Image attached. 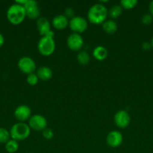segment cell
I'll use <instances>...</instances> for the list:
<instances>
[{
  "instance_id": "cell-28",
  "label": "cell",
  "mask_w": 153,
  "mask_h": 153,
  "mask_svg": "<svg viewBox=\"0 0 153 153\" xmlns=\"http://www.w3.org/2000/svg\"><path fill=\"white\" fill-rule=\"evenodd\" d=\"M148 10H149V13L153 16V0L149 2L148 4Z\"/></svg>"
},
{
  "instance_id": "cell-30",
  "label": "cell",
  "mask_w": 153,
  "mask_h": 153,
  "mask_svg": "<svg viewBox=\"0 0 153 153\" xmlns=\"http://www.w3.org/2000/svg\"><path fill=\"white\" fill-rule=\"evenodd\" d=\"M150 43H151V46H152V47L153 48V37H152V39H151V41H150Z\"/></svg>"
},
{
  "instance_id": "cell-31",
  "label": "cell",
  "mask_w": 153,
  "mask_h": 153,
  "mask_svg": "<svg viewBox=\"0 0 153 153\" xmlns=\"http://www.w3.org/2000/svg\"><path fill=\"white\" fill-rule=\"evenodd\" d=\"M29 153H33V152H29Z\"/></svg>"
},
{
  "instance_id": "cell-3",
  "label": "cell",
  "mask_w": 153,
  "mask_h": 153,
  "mask_svg": "<svg viewBox=\"0 0 153 153\" xmlns=\"http://www.w3.org/2000/svg\"><path fill=\"white\" fill-rule=\"evenodd\" d=\"M31 133V128L28 124L19 122L14 124L10 130V137L14 140L19 141L28 138Z\"/></svg>"
},
{
  "instance_id": "cell-9",
  "label": "cell",
  "mask_w": 153,
  "mask_h": 153,
  "mask_svg": "<svg viewBox=\"0 0 153 153\" xmlns=\"http://www.w3.org/2000/svg\"><path fill=\"white\" fill-rule=\"evenodd\" d=\"M26 10V15L31 19H38L40 16V10L38 2L34 0H27L23 5Z\"/></svg>"
},
{
  "instance_id": "cell-1",
  "label": "cell",
  "mask_w": 153,
  "mask_h": 153,
  "mask_svg": "<svg viewBox=\"0 0 153 153\" xmlns=\"http://www.w3.org/2000/svg\"><path fill=\"white\" fill-rule=\"evenodd\" d=\"M108 16V10L101 3H96L89 7L87 13V18L91 23L102 24Z\"/></svg>"
},
{
  "instance_id": "cell-22",
  "label": "cell",
  "mask_w": 153,
  "mask_h": 153,
  "mask_svg": "<svg viewBox=\"0 0 153 153\" xmlns=\"http://www.w3.org/2000/svg\"><path fill=\"white\" fill-rule=\"evenodd\" d=\"M10 131L6 128L0 127V143H6L10 140Z\"/></svg>"
},
{
  "instance_id": "cell-17",
  "label": "cell",
  "mask_w": 153,
  "mask_h": 153,
  "mask_svg": "<svg viewBox=\"0 0 153 153\" xmlns=\"http://www.w3.org/2000/svg\"><path fill=\"white\" fill-rule=\"evenodd\" d=\"M107 49L103 46H96L92 51V55L98 61H104L107 57Z\"/></svg>"
},
{
  "instance_id": "cell-2",
  "label": "cell",
  "mask_w": 153,
  "mask_h": 153,
  "mask_svg": "<svg viewBox=\"0 0 153 153\" xmlns=\"http://www.w3.org/2000/svg\"><path fill=\"white\" fill-rule=\"evenodd\" d=\"M6 15L8 20L13 25H20L23 22L26 16L23 6L16 3L11 4L8 7Z\"/></svg>"
},
{
  "instance_id": "cell-11",
  "label": "cell",
  "mask_w": 153,
  "mask_h": 153,
  "mask_svg": "<svg viewBox=\"0 0 153 153\" xmlns=\"http://www.w3.org/2000/svg\"><path fill=\"white\" fill-rule=\"evenodd\" d=\"M67 46L70 50L80 51L83 46V39L80 34L72 33L67 38Z\"/></svg>"
},
{
  "instance_id": "cell-19",
  "label": "cell",
  "mask_w": 153,
  "mask_h": 153,
  "mask_svg": "<svg viewBox=\"0 0 153 153\" xmlns=\"http://www.w3.org/2000/svg\"><path fill=\"white\" fill-rule=\"evenodd\" d=\"M76 60L81 65H86L90 61V56L88 53L86 51H80L77 54Z\"/></svg>"
},
{
  "instance_id": "cell-23",
  "label": "cell",
  "mask_w": 153,
  "mask_h": 153,
  "mask_svg": "<svg viewBox=\"0 0 153 153\" xmlns=\"http://www.w3.org/2000/svg\"><path fill=\"white\" fill-rule=\"evenodd\" d=\"M38 81L39 79L37 75H36V73H31V74L27 75L26 82L28 83V85H31V86H34V85L38 83Z\"/></svg>"
},
{
  "instance_id": "cell-24",
  "label": "cell",
  "mask_w": 153,
  "mask_h": 153,
  "mask_svg": "<svg viewBox=\"0 0 153 153\" xmlns=\"http://www.w3.org/2000/svg\"><path fill=\"white\" fill-rule=\"evenodd\" d=\"M153 21V16H152L150 13H145L144 15H142V16L141 17V22L143 25H148L152 22Z\"/></svg>"
},
{
  "instance_id": "cell-8",
  "label": "cell",
  "mask_w": 153,
  "mask_h": 153,
  "mask_svg": "<svg viewBox=\"0 0 153 153\" xmlns=\"http://www.w3.org/2000/svg\"><path fill=\"white\" fill-rule=\"evenodd\" d=\"M36 26L38 33L42 37L49 36L53 37L54 33L51 30V24L46 17L40 16L36 21Z\"/></svg>"
},
{
  "instance_id": "cell-15",
  "label": "cell",
  "mask_w": 153,
  "mask_h": 153,
  "mask_svg": "<svg viewBox=\"0 0 153 153\" xmlns=\"http://www.w3.org/2000/svg\"><path fill=\"white\" fill-rule=\"evenodd\" d=\"M36 75L38 76L39 79L42 81H48L52 77V70L51 68L46 66H41L37 70Z\"/></svg>"
},
{
  "instance_id": "cell-6",
  "label": "cell",
  "mask_w": 153,
  "mask_h": 153,
  "mask_svg": "<svg viewBox=\"0 0 153 153\" xmlns=\"http://www.w3.org/2000/svg\"><path fill=\"white\" fill-rule=\"evenodd\" d=\"M17 66L22 73L28 75L34 73L36 70V63L31 57L23 56L18 61Z\"/></svg>"
},
{
  "instance_id": "cell-7",
  "label": "cell",
  "mask_w": 153,
  "mask_h": 153,
  "mask_svg": "<svg viewBox=\"0 0 153 153\" xmlns=\"http://www.w3.org/2000/svg\"><path fill=\"white\" fill-rule=\"evenodd\" d=\"M28 126L34 131H43L47 128V120L44 116L40 114H34L28 120Z\"/></svg>"
},
{
  "instance_id": "cell-10",
  "label": "cell",
  "mask_w": 153,
  "mask_h": 153,
  "mask_svg": "<svg viewBox=\"0 0 153 153\" xmlns=\"http://www.w3.org/2000/svg\"><path fill=\"white\" fill-rule=\"evenodd\" d=\"M114 123L118 128H127L130 123V114L125 110L118 111L114 115Z\"/></svg>"
},
{
  "instance_id": "cell-14",
  "label": "cell",
  "mask_w": 153,
  "mask_h": 153,
  "mask_svg": "<svg viewBox=\"0 0 153 153\" xmlns=\"http://www.w3.org/2000/svg\"><path fill=\"white\" fill-rule=\"evenodd\" d=\"M69 20L68 18L66 17L64 14H58L54 16L52 19V23L54 28L57 30L64 29L68 25Z\"/></svg>"
},
{
  "instance_id": "cell-18",
  "label": "cell",
  "mask_w": 153,
  "mask_h": 153,
  "mask_svg": "<svg viewBox=\"0 0 153 153\" xmlns=\"http://www.w3.org/2000/svg\"><path fill=\"white\" fill-rule=\"evenodd\" d=\"M122 10L123 8L120 4H114L108 10V16L111 18V19L114 20L121 16L122 13Z\"/></svg>"
},
{
  "instance_id": "cell-20",
  "label": "cell",
  "mask_w": 153,
  "mask_h": 153,
  "mask_svg": "<svg viewBox=\"0 0 153 153\" xmlns=\"http://www.w3.org/2000/svg\"><path fill=\"white\" fill-rule=\"evenodd\" d=\"M19 149V144L16 140L11 139L5 143V149L8 153H15Z\"/></svg>"
},
{
  "instance_id": "cell-26",
  "label": "cell",
  "mask_w": 153,
  "mask_h": 153,
  "mask_svg": "<svg viewBox=\"0 0 153 153\" xmlns=\"http://www.w3.org/2000/svg\"><path fill=\"white\" fill-rule=\"evenodd\" d=\"M74 11L73 8L72 7H67V8L64 10V15L67 18H70L71 19L72 17H74Z\"/></svg>"
},
{
  "instance_id": "cell-5",
  "label": "cell",
  "mask_w": 153,
  "mask_h": 153,
  "mask_svg": "<svg viewBox=\"0 0 153 153\" xmlns=\"http://www.w3.org/2000/svg\"><path fill=\"white\" fill-rule=\"evenodd\" d=\"M68 25L73 33L80 34L88 28V22L82 16H74L69 20Z\"/></svg>"
},
{
  "instance_id": "cell-12",
  "label": "cell",
  "mask_w": 153,
  "mask_h": 153,
  "mask_svg": "<svg viewBox=\"0 0 153 153\" xmlns=\"http://www.w3.org/2000/svg\"><path fill=\"white\" fill-rule=\"evenodd\" d=\"M14 114L19 122L24 123L32 117V110L29 106L26 105H20L16 108Z\"/></svg>"
},
{
  "instance_id": "cell-27",
  "label": "cell",
  "mask_w": 153,
  "mask_h": 153,
  "mask_svg": "<svg viewBox=\"0 0 153 153\" xmlns=\"http://www.w3.org/2000/svg\"><path fill=\"white\" fill-rule=\"evenodd\" d=\"M151 47H152L151 43H148V42H144V43L142 44V49H144V50H148V49H150V48Z\"/></svg>"
},
{
  "instance_id": "cell-29",
  "label": "cell",
  "mask_w": 153,
  "mask_h": 153,
  "mask_svg": "<svg viewBox=\"0 0 153 153\" xmlns=\"http://www.w3.org/2000/svg\"><path fill=\"white\" fill-rule=\"evenodd\" d=\"M4 43V37H3L2 34L0 33V47H2V46H3Z\"/></svg>"
},
{
  "instance_id": "cell-13",
  "label": "cell",
  "mask_w": 153,
  "mask_h": 153,
  "mask_svg": "<svg viewBox=\"0 0 153 153\" xmlns=\"http://www.w3.org/2000/svg\"><path fill=\"white\" fill-rule=\"evenodd\" d=\"M106 141L109 146L112 148H116L122 143L123 136L121 132L116 130L111 131L106 135Z\"/></svg>"
},
{
  "instance_id": "cell-4",
  "label": "cell",
  "mask_w": 153,
  "mask_h": 153,
  "mask_svg": "<svg viewBox=\"0 0 153 153\" xmlns=\"http://www.w3.org/2000/svg\"><path fill=\"white\" fill-rule=\"evenodd\" d=\"M56 49V43L53 37L44 36L38 43V50L43 56H50Z\"/></svg>"
},
{
  "instance_id": "cell-25",
  "label": "cell",
  "mask_w": 153,
  "mask_h": 153,
  "mask_svg": "<svg viewBox=\"0 0 153 153\" xmlns=\"http://www.w3.org/2000/svg\"><path fill=\"white\" fill-rule=\"evenodd\" d=\"M42 135L46 140H51L54 137V132L51 128H46L42 131Z\"/></svg>"
},
{
  "instance_id": "cell-16",
  "label": "cell",
  "mask_w": 153,
  "mask_h": 153,
  "mask_svg": "<svg viewBox=\"0 0 153 153\" xmlns=\"http://www.w3.org/2000/svg\"><path fill=\"white\" fill-rule=\"evenodd\" d=\"M102 28H103L104 31L106 32V34H112L116 32L117 29H118V25H117L116 22L113 19H107L105 20L104 22L102 23Z\"/></svg>"
},
{
  "instance_id": "cell-21",
  "label": "cell",
  "mask_w": 153,
  "mask_h": 153,
  "mask_svg": "<svg viewBox=\"0 0 153 153\" xmlns=\"http://www.w3.org/2000/svg\"><path fill=\"white\" fill-rule=\"evenodd\" d=\"M138 4V1L136 0H122L120 1V5L122 8L126 9V10H130L133 9Z\"/></svg>"
}]
</instances>
